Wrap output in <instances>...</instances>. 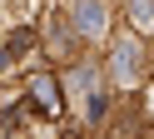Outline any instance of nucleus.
<instances>
[{
    "label": "nucleus",
    "mask_w": 154,
    "mask_h": 139,
    "mask_svg": "<svg viewBox=\"0 0 154 139\" xmlns=\"http://www.w3.org/2000/svg\"><path fill=\"white\" fill-rule=\"evenodd\" d=\"M75 25H80L85 35H100L104 30V0H80V5H75Z\"/></svg>",
    "instance_id": "obj_1"
},
{
    "label": "nucleus",
    "mask_w": 154,
    "mask_h": 139,
    "mask_svg": "<svg viewBox=\"0 0 154 139\" xmlns=\"http://www.w3.org/2000/svg\"><path fill=\"white\" fill-rule=\"evenodd\" d=\"M114 75H119L124 85H129V79L139 75V45H134V40H124V45L114 50Z\"/></svg>",
    "instance_id": "obj_2"
},
{
    "label": "nucleus",
    "mask_w": 154,
    "mask_h": 139,
    "mask_svg": "<svg viewBox=\"0 0 154 139\" xmlns=\"http://www.w3.org/2000/svg\"><path fill=\"white\" fill-rule=\"evenodd\" d=\"M35 99H40V109H60V89H55L45 75L35 79Z\"/></svg>",
    "instance_id": "obj_3"
},
{
    "label": "nucleus",
    "mask_w": 154,
    "mask_h": 139,
    "mask_svg": "<svg viewBox=\"0 0 154 139\" xmlns=\"http://www.w3.org/2000/svg\"><path fill=\"white\" fill-rule=\"evenodd\" d=\"M129 15H139V25H154V0H129Z\"/></svg>",
    "instance_id": "obj_4"
},
{
    "label": "nucleus",
    "mask_w": 154,
    "mask_h": 139,
    "mask_svg": "<svg viewBox=\"0 0 154 139\" xmlns=\"http://www.w3.org/2000/svg\"><path fill=\"white\" fill-rule=\"evenodd\" d=\"M149 109H154V99H149Z\"/></svg>",
    "instance_id": "obj_5"
}]
</instances>
